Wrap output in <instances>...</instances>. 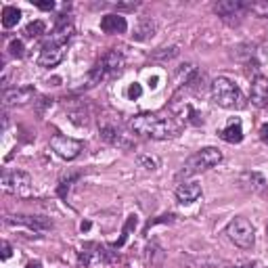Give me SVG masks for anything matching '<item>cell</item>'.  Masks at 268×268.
<instances>
[{
	"label": "cell",
	"instance_id": "cell-29",
	"mask_svg": "<svg viewBox=\"0 0 268 268\" xmlns=\"http://www.w3.org/2000/svg\"><path fill=\"white\" fill-rule=\"evenodd\" d=\"M260 138H262V142L268 145V124H264V126L260 128Z\"/></svg>",
	"mask_w": 268,
	"mask_h": 268
},
{
	"label": "cell",
	"instance_id": "cell-23",
	"mask_svg": "<svg viewBox=\"0 0 268 268\" xmlns=\"http://www.w3.org/2000/svg\"><path fill=\"white\" fill-rule=\"evenodd\" d=\"M247 11H252L258 17H268V2H250Z\"/></svg>",
	"mask_w": 268,
	"mask_h": 268
},
{
	"label": "cell",
	"instance_id": "cell-22",
	"mask_svg": "<svg viewBox=\"0 0 268 268\" xmlns=\"http://www.w3.org/2000/svg\"><path fill=\"white\" fill-rule=\"evenodd\" d=\"M176 55H178V46H170V49H159L157 53H153L151 57H153V59L166 61V59H174Z\"/></svg>",
	"mask_w": 268,
	"mask_h": 268
},
{
	"label": "cell",
	"instance_id": "cell-7",
	"mask_svg": "<svg viewBox=\"0 0 268 268\" xmlns=\"http://www.w3.org/2000/svg\"><path fill=\"white\" fill-rule=\"evenodd\" d=\"M99 132H101V138L105 142H109V145L113 147H120V149H132L134 142L130 140V136L126 132H124V128L120 126V124L111 122L105 118L103 122H99Z\"/></svg>",
	"mask_w": 268,
	"mask_h": 268
},
{
	"label": "cell",
	"instance_id": "cell-5",
	"mask_svg": "<svg viewBox=\"0 0 268 268\" xmlns=\"http://www.w3.org/2000/svg\"><path fill=\"white\" fill-rule=\"evenodd\" d=\"M0 185L6 193L17 195V197H27L32 195V176L21 170H4L0 176Z\"/></svg>",
	"mask_w": 268,
	"mask_h": 268
},
{
	"label": "cell",
	"instance_id": "cell-25",
	"mask_svg": "<svg viewBox=\"0 0 268 268\" xmlns=\"http://www.w3.org/2000/svg\"><path fill=\"white\" fill-rule=\"evenodd\" d=\"M97 260H105V252H103V254H97ZM80 262H82L84 266H88V264L92 262V252H82V254H80Z\"/></svg>",
	"mask_w": 268,
	"mask_h": 268
},
{
	"label": "cell",
	"instance_id": "cell-3",
	"mask_svg": "<svg viewBox=\"0 0 268 268\" xmlns=\"http://www.w3.org/2000/svg\"><path fill=\"white\" fill-rule=\"evenodd\" d=\"M212 99L218 107H224V109L245 107L243 92L239 90V86L235 82H231L228 78H216L212 82Z\"/></svg>",
	"mask_w": 268,
	"mask_h": 268
},
{
	"label": "cell",
	"instance_id": "cell-32",
	"mask_svg": "<svg viewBox=\"0 0 268 268\" xmlns=\"http://www.w3.org/2000/svg\"><path fill=\"white\" fill-rule=\"evenodd\" d=\"M237 268H256V266H252V264H247V266H237Z\"/></svg>",
	"mask_w": 268,
	"mask_h": 268
},
{
	"label": "cell",
	"instance_id": "cell-9",
	"mask_svg": "<svg viewBox=\"0 0 268 268\" xmlns=\"http://www.w3.org/2000/svg\"><path fill=\"white\" fill-rule=\"evenodd\" d=\"M6 224H21V226H27L30 231L46 233V231H51V228H53V220L51 218H44V216L17 214V216H8L6 218Z\"/></svg>",
	"mask_w": 268,
	"mask_h": 268
},
{
	"label": "cell",
	"instance_id": "cell-15",
	"mask_svg": "<svg viewBox=\"0 0 268 268\" xmlns=\"http://www.w3.org/2000/svg\"><path fill=\"white\" fill-rule=\"evenodd\" d=\"M101 30L105 34H124L128 30V23H126V19H124L122 15H105L101 19Z\"/></svg>",
	"mask_w": 268,
	"mask_h": 268
},
{
	"label": "cell",
	"instance_id": "cell-18",
	"mask_svg": "<svg viewBox=\"0 0 268 268\" xmlns=\"http://www.w3.org/2000/svg\"><path fill=\"white\" fill-rule=\"evenodd\" d=\"M136 224H138V218L136 216H128V220H126V224H124V228H122V237L118 239L116 243H113L111 247L113 250H118V247H122L124 243L128 241V237H130V233L134 231V228H136Z\"/></svg>",
	"mask_w": 268,
	"mask_h": 268
},
{
	"label": "cell",
	"instance_id": "cell-20",
	"mask_svg": "<svg viewBox=\"0 0 268 268\" xmlns=\"http://www.w3.org/2000/svg\"><path fill=\"white\" fill-rule=\"evenodd\" d=\"M46 32V25H44V21H32L30 25L25 27V34H27V38H38V36H42Z\"/></svg>",
	"mask_w": 268,
	"mask_h": 268
},
{
	"label": "cell",
	"instance_id": "cell-14",
	"mask_svg": "<svg viewBox=\"0 0 268 268\" xmlns=\"http://www.w3.org/2000/svg\"><path fill=\"white\" fill-rule=\"evenodd\" d=\"M252 103L258 107L268 105V78H264V75H256L252 82Z\"/></svg>",
	"mask_w": 268,
	"mask_h": 268
},
{
	"label": "cell",
	"instance_id": "cell-30",
	"mask_svg": "<svg viewBox=\"0 0 268 268\" xmlns=\"http://www.w3.org/2000/svg\"><path fill=\"white\" fill-rule=\"evenodd\" d=\"M27 268H42V264L40 262H30V264H27Z\"/></svg>",
	"mask_w": 268,
	"mask_h": 268
},
{
	"label": "cell",
	"instance_id": "cell-10",
	"mask_svg": "<svg viewBox=\"0 0 268 268\" xmlns=\"http://www.w3.org/2000/svg\"><path fill=\"white\" fill-rule=\"evenodd\" d=\"M36 97V90L32 86H21V88H6L2 90L4 107H15V105H25Z\"/></svg>",
	"mask_w": 268,
	"mask_h": 268
},
{
	"label": "cell",
	"instance_id": "cell-1",
	"mask_svg": "<svg viewBox=\"0 0 268 268\" xmlns=\"http://www.w3.org/2000/svg\"><path fill=\"white\" fill-rule=\"evenodd\" d=\"M128 126L134 134H140V136H147V138H155V140L176 136L180 130L174 120L161 116V113H140V116H134Z\"/></svg>",
	"mask_w": 268,
	"mask_h": 268
},
{
	"label": "cell",
	"instance_id": "cell-11",
	"mask_svg": "<svg viewBox=\"0 0 268 268\" xmlns=\"http://www.w3.org/2000/svg\"><path fill=\"white\" fill-rule=\"evenodd\" d=\"M63 57H65V46H57V44L46 42L40 49V55H38V63L42 67H55L63 61Z\"/></svg>",
	"mask_w": 268,
	"mask_h": 268
},
{
	"label": "cell",
	"instance_id": "cell-6",
	"mask_svg": "<svg viewBox=\"0 0 268 268\" xmlns=\"http://www.w3.org/2000/svg\"><path fill=\"white\" fill-rule=\"evenodd\" d=\"M226 235L235 245L243 247V250H252L254 243H256V233H254L252 222L247 218H241V216H237L228 222Z\"/></svg>",
	"mask_w": 268,
	"mask_h": 268
},
{
	"label": "cell",
	"instance_id": "cell-12",
	"mask_svg": "<svg viewBox=\"0 0 268 268\" xmlns=\"http://www.w3.org/2000/svg\"><path fill=\"white\" fill-rule=\"evenodd\" d=\"M201 197V185L195 183V180H185L183 185L176 187V199L180 201V203H195V201Z\"/></svg>",
	"mask_w": 268,
	"mask_h": 268
},
{
	"label": "cell",
	"instance_id": "cell-19",
	"mask_svg": "<svg viewBox=\"0 0 268 268\" xmlns=\"http://www.w3.org/2000/svg\"><path fill=\"white\" fill-rule=\"evenodd\" d=\"M19 19H21V11H19L17 6H4V8H2V25H4V27L17 25Z\"/></svg>",
	"mask_w": 268,
	"mask_h": 268
},
{
	"label": "cell",
	"instance_id": "cell-21",
	"mask_svg": "<svg viewBox=\"0 0 268 268\" xmlns=\"http://www.w3.org/2000/svg\"><path fill=\"white\" fill-rule=\"evenodd\" d=\"M136 164H138L140 168H145V170H157L159 159L153 157V155H138V157H136Z\"/></svg>",
	"mask_w": 268,
	"mask_h": 268
},
{
	"label": "cell",
	"instance_id": "cell-8",
	"mask_svg": "<svg viewBox=\"0 0 268 268\" xmlns=\"http://www.w3.org/2000/svg\"><path fill=\"white\" fill-rule=\"evenodd\" d=\"M51 149L63 159H75L82 153L84 145L80 140H75V138L63 136V134H55V136L51 138Z\"/></svg>",
	"mask_w": 268,
	"mask_h": 268
},
{
	"label": "cell",
	"instance_id": "cell-4",
	"mask_svg": "<svg viewBox=\"0 0 268 268\" xmlns=\"http://www.w3.org/2000/svg\"><path fill=\"white\" fill-rule=\"evenodd\" d=\"M124 63L126 61H124V55L120 51H107L88 71V86H97L103 80L118 75L124 69Z\"/></svg>",
	"mask_w": 268,
	"mask_h": 268
},
{
	"label": "cell",
	"instance_id": "cell-31",
	"mask_svg": "<svg viewBox=\"0 0 268 268\" xmlns=\"http://www.w3.org/2000/svg\"><path fill=\"white\" fill-rule=\"evenodd\" d=\"M90 228V222H82V231H88Z\"/></svg>",
	"mask_w": 268,
	"mask_h": 268
},
{
	"label": "cell",
	"instance_id": "cell-28",
	"mask_svg": "<svg viewBox=\"0 0 268 268\" xmlns=\"http://www.w3.org/2000/svg\"><path fill=\"white\" fill-rule=\"evenodd\" d=\"M8 258H11V245L2 241V260H8Z\"/></svg>",
	"mask_w": 268,
	"mask_h": 268
},
{
	"label": "cell",
	"instance_id": "cell-13",
	"mask_svg": "<svg viewBox=\"0 0 268 268\" xmlns=\"http://www.w3.org/2000/svg\"><path fill=\"white\" fill-rule=\"evenodd\" d=\"M247 6H250V2H243V0H222V2H218L214 8L220 17L228 21L231 17L243 15V11H247Z\"/></svg>",
	"mask_w": 268,
	"mask_h": 268
},
{
	"label": "cell",
	"instance_id": "cell-27",
	"mask_svg": "<svg viewBox=\"0 0 268 268\" xmlns=\"http://www.w3.org/2000/svg\"><path fill=\"white\" fill-rule=\"evenodd\" d=\"M38 8H42V11H53L55 8V2L53 0H44V2H36Z\"/></svg>",
	"mask_w": 268,
	"mask_h": 268
},
{
	"label": "cell",
	"instance_id": "cell-33",
	"mask_svg": "<svg viewBox=\"0 0 268 268\" xmlns=\"http://www.w3.org/2000/svg\"><path fill=\"white\" fill-rule=\"evenodd\" d=\"M266 233H268V224H266Z\"/></svg>",
	"mask_w": 268,
	"mask_h": 268
},
{
	"label": "cell",
	"instance_id": "cell-16",
	"mask_svg": "<svg viewBox=\"0 0 268 268\" xmlns=\"http://www.w3.org/2000/svg\"><path fill=\"white\" fill-rule=\"evenodd\" d=\"M220 136H222V140L226 142H241L243 140V128H241V120L239 118H233L231 122H228V126L220 132Z\"/></svg>",
	"mask_w": 268,
	"mask_h": 268
},
{
	"label": "cell",
	"instance_id": "cell-2",
	"mask_svg": "<svg viewBox=\"0 0 268 268\" xmlns=\"http://www.w3.org/2000/svg\"><path fill=\"white\" fill-rule=\"evenodd\" d=\"M220 161H222V153H220L216 147L201 149V151L193 153V155H191L185 164H183V168H180V172H178V180L191 178V176L199 174V172L214 168V166L220 164Z\"/></svg>",
	"mask_w": 268,
	"mask_h": 268
},
{
	"label": "cell",
	"instance_id": "cell-17",
	"mask_svg": "<svg viewBox=\"0 0 268 268\" xmlns=\"http://www.w3.org/2000/svg\"><path fill=\"white\" fill-rule=\"evenodd\" d=\"M155 21L153 19H149V17H142L140 21H138V25L134 27V34H132V38L134 40H149V38L155 34Z\"/></svg>",
	"mask_w": 268,
	"mask_h": 268
},
{
	"label": "cell",
	"instance_id": "cell-26",
	"mask_svg": "<svg viewBox=\"0 0 268 268\" xmlns=\"http://www.w3.org/2000/svg\"><path fill=\"white\" fill-rule=\"evenodd\" d=\"M140 94H142L140 84H130V88H128V97H130V99H138Z\"/></svg>",
	"mask_w": 268,
	"mask_h": 268
},
{
	"label": "cell",
	"instance_id": "cell-24",
	"mask_svg": "<svg viewBox=\"0 0 268 268\" xmlns=\"http://www.w3.org/2000/svg\"><path fill=\"white\" fill-rule=\"evenodd\" d=\"M23 42L21 40H11V44H8V53H11L13 57H17V59H21L23 57Z\"/></svg>",
	"mask_w": 268,
	"mask_h": 268
}]
</instances>
